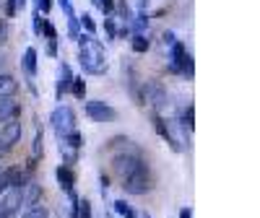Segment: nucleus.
I'll return each mask as SVG.
<instances>
[{"instance_id": "nucleus-15", "label": "nucleus", "mask_w": 260, "mask_h": 218, "mask_svg": "<svg viewBox=\"0 0 260 218\" xmlns=\"http://www.w3.org/2000/svg\"><path fill=\"white\" fill-rule=\"evenodd\" d=\"M21 68H24V73H26L29 81L37 78L39 65H37V50H34V47H26V50H24V60H21Z\"/></svg>"}, {"instance_id": "nucleus-16", "label": "nucleus", "mask_w": 260, "mask_h": 218, "mask_svg": "<svg viewBox=\"0 0 260 218\" xmlns=\"http://www.w3.org/2000/svg\"><path fill=\"white\" fill-rule=\"evenodd\" d=\"M39 200H42V185L26 182L24 185V198H21V205L31 208V205H39Z\"/></svg>"}, {"instance_id": "nucleus-21", "label": "nucleus", "mask_w": 260, "mask_h": 218, "mask_svg": "<svg viewBox=\"0 0 260 218\" xmlns=\"http://www.w3.org/2000/svg\"><path fill=\"white\" fill-rule=\"evenodd\" d=\"M60 143H62L65 148L76 151V154H81V148H83V135L78 133V130H73V133H68L65 138H60Z\"/></svg>"}, {"instance_id": "nucleus-40", "label": "nucleus", "mask_w": 260, "mask_h": 218, "mask_svg": "<svg viewBox=\"0 0 260 218\" xmlns=\"http://www.w3.org/2000/svg\"><path fill=\"white\" fill-rule=\"evenodd\" d=\"M161 42H164V45H167V47H172V45H175V42H177V37H175V31H164V34H161Z\"/></svg>"}, {"instance_id": "nucleus-27", "label": "nucleus", "mask_w": 260, "mask_h": 218, "mask_svg": "<svg viewBox=\"0 0 260 218\" xmlns=\"http://www.w3.org/2000/svg\"><path fill=\"white\" fill-rule=\"evenodd\" d=\"M42 151H45V133H42V127L37 125V133H34V143H31V159H39Z\"/></svg>"}, {"instance_id": "nucleus-17", "label": "nucleus", "mask_w": 260, "mask_h": 218, "mask_svg": "<svg viewBox=\"0 0 260 218\" xmlns=\"http://www.w3.org/2000/svg\"><path fill=\"white\" fill-rule=\"evenodd\" d=\"M18 91V81L11 73H0V99H13Z\"/></svg>"}, {"instance_id": "nucleus-12", "label": "nucleus", "mask_w": 260, "mask_h": 218, "mask_svg": "<svg viewBox=\"0 0 260 218\" xmlns=\"http://www.w3.org/2000/svg\"><path fill=\"white\" fill-rule=\"evenodd\" d=\"M122 73H125V83H127V91L133 99H138V89H141V81H138V70L133 68L130 60H122Z\"/></svg>"}, {"instance_id": "nucleus-30", "label": "nucleus", "mask_w": 260, "mask_h": 218, "mask_svg": "<svg viewBox=\"0 0 260 218\" xmlns=\"http://www.w3.org/2000/svg\"><path fill=\"white\" fill-rule=\"evenodd\" d=\"M68 37H71L73 42L81 37V24H78V16H76V13L68 16Z\"/></svg>"}, {"instance_id": "nucleus-47", "label": "nucleus", "mask_w": 260, "mask_h": 218, "mask_svg": "<svg viewBox=\"0 0 260 218\" xmlns=\"http://www.w3.org/2000/svg\"><path fill=\"white\" fill-rule=\"evenodd\" d=\"M91 3H94V6H99V0H91Z\"/></svg>"}, {"instance_id": "nucleus-37", "label": "nucleus", "mask_w": 260, "mask_h": 218, "mask_svg": "<svg viewBox=\"0 0 260 218\" xmlns=\"http://www.w3.org/2000/svg\"><path fill=\"white\" fill-rule=\"evenodd\" d=\"M42 21H45V18H42V13H31V29H34V34L37 37H42Z\"/></svg>"}, {"instance_id": "nucleus-1", "label": "nucleus", "mask_w": 260, "mask_h": 218, "mask_svg": "<svg viewBox=\"0 0 260 218\" xmlns=\"http://www.w3.org/2000/svg\"><path fill=\"white\" fill-rule=\"evenodd\" d=\"M76 45H78V62H81L83 73H89V76H104L107 70H110L107 52H104L99 39H94V37L81 31V37L76 39Z\"/></svg>"}, {"instance_id": "nucleus-19", "label": "nucleus", "mask_w": 260, "mask_h": 218, "mask_svg": "<svg viewBox=\"0 0 260 218\" xmlns=\"http://www.w3.org/2000/svg\"><path fill=\"white\" fill-rule=\"evenodd\" d=\"M115 13L120 16L122 24H130V21H133V16H136L133 6H130L127 0H115Z\"/></svg>"}, {"instance_id": "nucleus-34", "label": "nucleus", "mask_w": 260, "mask_h": 218, "mask_svg": "<svg viewBox=\"0 0 260 218\" xmlns=\"http://www.w3.org/2000/svg\"><path fill=\"white\" fill-rule=\"evenodd\" d=\"M96 8H99L107 18H110V16L115 13V0H99V6H96Z\"/></svg>"}, {"instance_id": "nucleus-14", "label": "nucleus", "mask_w": 260, "mask_h": 218, "mask_svg": "<svg viewBox=\"0 0 260 218\" xmlns=\"http://www.w3.org/2000/svg\"><path fill=\"white\" fill-rule=\"evenodd\" d=\"M104 148H107V151H120V154H125V151H130V154H141V151L133 146V140H130L127 135H115V138H110Z\"/></svg>"}, {"instance_id": "nucleus-46", "label": "nucleus", "mask_w": 260, "mask_h": 218, "mask_svg": "<svg viewBox=\"0 0 260 218\" xmlns=\"http://www.w3.org/2000/svg\"><path fill=\"white\" fill-rule=\"evenodd\" d=\"M57 218H68V215H62V213H57Z\"/></svg>"}, {"instance_id": "nucleus-48", "label": "nucleus", "mask_w": 260, "mask_h": 218, "mask_svg": "<svg viewBox=\"0 0 260 218\" xmlns=\"http://www.w3.org/2000/svg\"><path fill=\"white\" fill-rule=\"evenodd\" d=\"M143 218H151V215H148V213H143Z\"/></svg>"}, {"instance_id": "nucleus-41", "label": "nucleus", "mask_w": 260, "mask_h": 218, "mask_svg": "<svg viewBox=\"0 0 260 218\" xmlns=\"http://www.w3.org/2000/svg\"><path fill=\"white\" fill-rule=\"evenodd\" d=\"M130 37H133V31H130L127 24H122V26L117 29V39H130Z\"/></svg>"}, {"instance_id": "nucleus-5", "label": "nucleus", "mask_w": 260, "mask_h": 218, "mask_svg": "<svg viewBox=\"0 0 260 218\" xmlns=\"http://www.w3.org/2000/svg\"><path fill=\"white\" fill-rule=\"evenodd\" d=\"M83 112L91 122H99V125H110V122L117 120V109L104 99H89L83 104Z\"/></svg>"}, {"instance_id": "nucleus-36", "label": "nucleus", "mask_w": 260, "mask_h": 218, "mask_svg": "<svg viewBox=\"0 0 260 218\" xmlns=\"http://www.w3.org/2000/svg\"><path fill=\"white\" fill-rule=\"evenodd\" d=\"M8 37H11V24L8 21H0V47L8 42Z\"/></svg>"}, {"instance_id": "nucleus-2", "label": "nucleus", "mask_w": 260, "mask_h": 218, "mask_svg": "<svg viewBox=\"0 0 260 218\" xmlns=\"http://www.w3.org/2000/svg\"><path fill=\"white\" fill-rule=\"evenodd\" d=\"M138 104L148 106L154 115H161L164 109L169 106V91L161 81H141V89H138Z\"/></svg>"}, {"instance_id": "nucleus-24", "label": "nucleus", "mask_w": 260, "mask_h": 218, "mask_svg": "<svg viewBox=\"0 0 260 218\" xmlns=\"http://www.w3.org/2000/svg\"><path fill=\"white\" fill-rule=\"evenodd\" d=\"M26 8V0H6L3 3V16L6 18H16L18 11H24Z\"/></svg>"}, {"instance_id": "nucleus-10", "label": "nucleus", "mask_w": 260, "mask_h": 218, "mask_svg": "<svg viewBox=\"0 0 260 218\" xmlns=\"http://www.w3.org/2000/svg\"><path fill=\"white\" fill-rule=\"evenodd\" d=\"M55 179H57V185H60V190L65 192V195H73L76 192V171L71 169V166H57L55 169Z\"/></svg>"}, {"instance_id": "nucleus-22", "label": "nucleus", "mask_w": 260, "mask_h": 218, "mask_svg": "<svg viewBox=\"0 0 260 218\" xmlns=\"http://www.w3.org/2000/svg\"><path fill=\"white\" fill-rule=\"evenodd\" d=\"M180 125L187 130V133H192V127H195V106H192V104L182 106V112H180Z\"/></svg>"}, {"instance_id": "nucleus-28", "label": "nucleus", "mask_w": 260, "mask_h": 218, "mask_svg": "<svg viewBox=\"0 0 260 218\" xmlns=\"http://www.w3.org/2000/svg\"><path fill=\"white\" fill-rule=\"evenodd\" d=\"M21 218H50V210H47V205H31V208H26L24 213H21Z\"/></svg>"}, {"instance_id": "nucleus-42", "label": "nucleus", "mask_w": 260, "mask_h": 218, "mask_svg": "<svg viewBox=\"0 0 260 218\" xmlns=\"http://www.w3.org/2000/svg\"><path fill=\"white\" fill-rule=\"evenodd\" d=\"M47 55L50 57H57V39H50L47 42Z\"/></svg>"}, {"instance_id": "nucleus-31", "label": "nucleus", "mask_w": 260, "mask_h": 218, "mask_svg": "<svg viewBox=\"0 0 260 218\" xmlns=\"http://www.w3.org/2000/svg\"><path fill=\"white\" fill-rule=\"evenodd\" d=\"M78 218H94V208H91V200L89 198L78 200Z\"/></svg>"}, {"instance_id": "nucleus-29", "label": "nucleus", "mask_w": 260, "mask_h": 218, "mask_svg": "<svg viewBox=\"0 0 260 218\" xmlns=\"http://www.w3.org/2000/svg\"><path fill=\"white\" fill-rule=\"evenodd\" d=\"M68 94H73L76 99H83L86 96V81H83V76H73V83H71V91Z\"/></svg>"}, {"instance_id": "nucleus-43", "label": "nucleus", "mask_w": 260, "mask_h": 218, "mask_svg": "<svg viewBox=\"0 0 260 218\" xmlns=\"http://www.w3.org/2000/svg\"><path fill=\"white\" fill-rule=\"evenodd\" d=\"M177 218H192V208H190V205H185V208L180 210V215H177Z\"/></svg>"}, {"instance_id": "nucleus-32", "label": "nucleus", "mask_w": 260, "mask_h": 218, "mask_svg": "<svg viewBox=\"0 0 260 218\" xmlns=\"http://www.w3.org/2000/svg\"><path fill=\"white\" fill-rule=\"evenodd\" d=\"M42 34H45V39L50 42V39H57V31H55V26H52V21H42Z\"/></svg>"}, {"instance_id": "nucleus-20", "label": "nucleus", "mask_w": 260, "mask_h": 218, "mask_svg": "<svg viewBox=\"0 0 260 218\" xmlns=\"http://www.w3.org/2000/svg\"><path fill=\"white\" fill-rule=\"evenodd\" d=\"M127 26H130V31H133V34H143V31H148V13H146V11H138Z\"/></svg>"}, {"instance_id": "nucleus-25", "label": "nucleus", "mask_w": 260, "mask_h": 218, "mask_svg": "<svg viewBox=\"0 0 260 218\" xmlns=\"http://www.w3.org/2000/svg\"><path fill=\"white\" fill-rule=\"evenodd\" d=\"M78 24H81V31H83V34H89V37L96 34V21H94L91 13H81V16H78Z\"/></svg>"}, {"instance_id": "nucleus-13", "label": "nucleus", "mask_w": 260, "mask_h": 218, "mask_svg": "<svg viewBox=\"0 0 260 218\" xmlns=\"http://www.w3.org/2000/svg\"><path fill=\"white\" fill-rule=\"evenodd\" d=\"M18 117H21V104L13 99H0V125L18 120Z\"/></svg>"}, {"instance_id": "nucleus-45", "label": "nucleus", "mask_w": 260, "mask_h": 218, "mask_svg": "<svg viewBox=\"0 0 260 218\" xmlns=\"http://www.w3.org/2000/svg\"><path fill=\"white\" fill-rule=\"evenodd\" d=\"M8 151H11V148H8V146H3V143H0V159H3V156H6V154H8Z\"/></svg>"}, {"instance_id": "nucleus-39", "label": "nucleus", "mask_w": 260, "mask_h": 218, "mask_svg": "<svg viewBox=\"0 0 260 218\" xmlns=\"http://www.w3.org/2000/svg\"><path fill=\"white\" fill-rule=\"evenodd\" d=\"M57 6L62 8V13H65V16H71V13H76V11H73V3H71V0H57Z\"/></svg>"}, {"instance_id": "nucleus-35", "label": "nucleus", "mask_w": 260, "mask_h": 218, "mask_svg": "<svg viewBox=\"0 0 260 218\" xmlns=\"http://www.w3.org/2000/svg\"><path fill=\"white\" fill-rule=\"evenodd\" d=\"M34 11H37V13H45V16H47V13L52 11V0H34Z\"/></svg>"}, {"instance_id": "nucleus-33", "label": "nucleus", "mask_w": 260, "mask_h": 218, "mask_svg": "<svg viewBox=\"0 0 260 218\" xmlns=\"http://www.w3.org/2000/svg\"><path fill=\"white\" fill-rule=\"evenodd\" d=\"M104 31H107V37H110L112 42L117 39V26H115V18H112V16L104 18Z\"/></svg>"}, {"instance_id": "nucleus-9", "label": "nucleus", "mask_w": 260, "mask_h": 218, "mask_svg": "<svg viewBox=\"0 0 260 218\" xmlns=\"http://www.w3.org/2000/svg\"><path fill=\"white\" fill-rule=\"evenodd\" d=\"M21 135H24V125H21L18 120H11L6 125H0V143H3V146L13 148L21 140Z\"/></svg>"}, {"instance_id": "nucleus-23", "label": "nucleus", "mask_w": 260, "mask_h": 218, "mask_svg": "<svg viewBox=\"0 0 260 218\" xmlns=\"http://www.w3.org/2000/svg\"><path fill=\"white\" fill-rule=\"evenodd\" d=\"M112 210H115L120 218H138V210L130 205V203H125V200H115V203H112Z\"/></svg>"}, {"instance_id": "nucleus-7", "label": "nucleus", "mask_w": 260, "mask_h": 218, "mask_svg": "<svg viewBox=\"0 0 260 218\" xmlns=\"http://www.w3.org/2000/svg\"><path fill=\"white\" fill-rule=\"evenodd\" d=\"M151 125H154L156 135H159L161 140H167V143H169V148L175 151V154H180V151H182V146H180V138H177L175 133H172V125H169V122H167L161 115H154V112H151Z\"/></svg>"}, {"instance_id": "nucleus-8", "label": "nucleus", "mask_w": 260, "mask_h": 218, "mask_svg": "<svg viewBox=\"0 0 260 218\" xmlns=\"http://www.w3.org/2000/svg\"><path fill=\"white\" fill-rule=\"evenodd\" d=\"M73 68L68 62H60L57 65V83H55V99L57 101H62V96L71 91V83H73Z\"/></svg>"}, {"instance_id": "nucleus-4", "label": "nucleus", "mask_w": 260, "mask_h": 218, "mask_svg": "<svg viewBox=\"0 0 260 218\" xmlns=\"http://www.w3.org/2000/svg\"><path fill=\"white\" fill-rule=\"evenodd\" d=\"M112 169H115V174H120V177L125 179V177H133V174H138V171H146L148 164L143 161L141 154H130V151H125V154H115L112 156Z\"/></svg>"}, {"instance_id": "nucleus-11", "label": "nucleus", "mask_w": 260, "mask_h": 218, "mask_svg": "<svg viewBox=\"0 0 260 218\" xmlns=\"http://www.w3.org/2000/svg\"><path fill=\"white\" fill-rule=\"evenodd\" d=\"M187 55V47H185V42H175V45L169 47V65H167V70L169 73H175V76H180V62H182V57Z\"/></svg>"}, {"instance_id": "nucleus-3", "label": "nucleus", "mask_w": 260, "mask_h": 218, "mask_svg": "<svg viewBox=\"0 0 260 218\" xmlns=\"http://www.w3.org/2000/svg\"><path fill=\"white\" fill-rule=\"evenodd\" d=\"M76 120H78V117H76V109L68 106V104L55 106L52 115H50V125H52V130H55L57 138H65L68 133H73V130H76Z\"/></svg>"}, {"instance_id": "nucleus-44", "label": "nucleus", "mask_w": 260, "mask_h": 218, "mask_svg": "<svg viewBox=\"0 0 260 218\" xmlns=\"http://www.w3.org/2000/svg\"><path fill=\"white\" fill-rule=\"evenodd\" d=\"M0 218H16V213H8V210L3 208V210H0Z\"/></svg>"}, {"instance_id": "nucleus-6", "label": "nucleus", "mask_w": 260, "mask_h": 218, "mask_svg": "<svg viewBox=\"0 0 260 218\" xmlns=\"http://www.w3.org/2000/svg\"><path fill=\"white\" fill-rule=\"evenodd\" d=\"M151 187H154V185H151V174H148V169L133 174V177H125V179H122V192H125V195H133V198H141V195L151 192Z\"/></svg>"}, {"instance_id": "nucleus-49", "label": "nucleus", "mask_w": 260, "mask_h": 218, "mask_svg": "<svg viewBox=\"0 0 260 218\" xmlns=\"http://www.w3.org/2000/svg\"><path fill=\"white\" fill-rule=\"evenodd\" d=\"M0 210H3V203H0Z\"/></svg>"}, {"instance_id": "nucleus-38", "label": "nucleus", "mask_w": 260, "mask_h": 218, "mask_svg": "<svg viewBox=\"0 0 260 218\" xmlns=\"http://www.w3.org/2000/svg\"><path fill=\"white\" fill-rule=\"evenodd\" d=\"M99 190H102V195H107V192H110V177H107L104 171L99 174Z\"/></svg>"}, {"instance_id": "nucleus-18", "label": "nucleus", "mask_w": 260, "mask_h": 218, "mask_svg": "<svg viewBox=\"0 0 260 218\" xmlns=\"http://www.w3.org/2000/svg\"><path fill=\"white\" fill-rule=\"evenodd\" d=\"M127 42H130V50H133L136 55H146L151 50V39L146 34H133Z\"/></svg>"}, {"instance_id": "nucleus-26", "label": "nucleus", "mask_w": 260, "mask_h": 218, "mask_svg": "<svg viewBox=\"0 0 260 218\" xmlns=\"http://www.w3.org/2000/svg\"><path fill=\"white\" fill-rule=\"evenodd\" d=\"M180 76L187 78V81H192V76H195V60H192L190 52H187V55L182 57V62H180Z\"/></svg>"}]
</instances>
